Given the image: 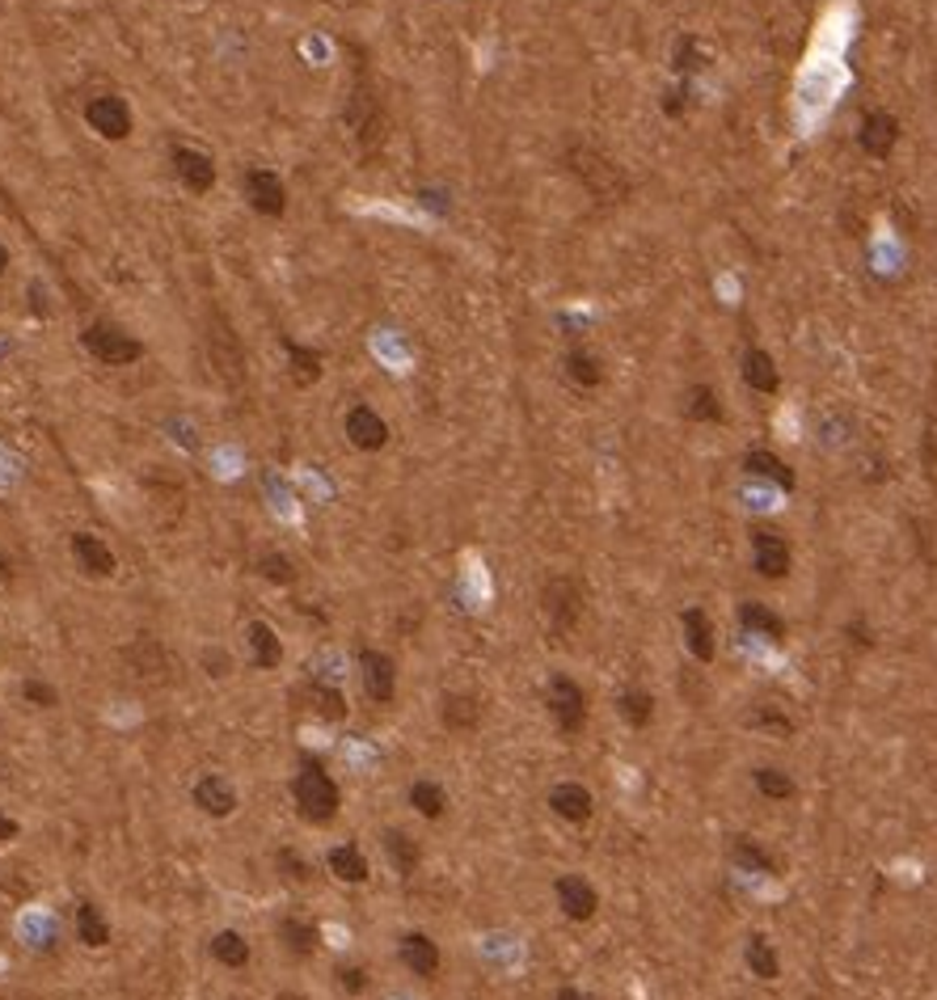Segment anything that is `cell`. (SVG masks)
I'll return each instance as SVG.
<instances>
[{"instance_id": "47", "label": "cell", "mask_w": 937, "mask_h": 1000, "mask_svg": "<svg viewBox=\"0 0 937 1000\" xmlns=\"http://www.w3.org/2000/svg\"><path fill=\"white\" fill-rule=\"evenodd\" d=\"M844 634H849V642L857 646V650H870L874 646V634H870V625H866V616H853V621L844 625Z\"/></svg>"}, {"instance_id": "46", "label": "cell", "mask_w": 937, "mask_h": 1000, "mask_svg": "<svg viewBox=\"0 0 937 1000\" xmlns=\"http://www.w3.org/2000/svg\"><path fill=\"white\" fill-rule=\"evenodd\" d=\"M701 68V56H697V38H680L676 43V72H697Z\"/></svg>"}, {"instance_id": "39", "label": "cell", "mask_w": 937, "mask_h": 1000, "mask_svg": "<svg viewBox=\"0 0 937 1000\" xmlns=\"http://www.w3.org/2000/svg\"><path fill=\"white\" fill-rule=\"evenodd\" d=\"M752 781H756V790H760L769 803H790V798L798 794L794 776L785 773V769H769V764H765V769H756V773H752Z\"/></svg>"}, {"instance_id": "48", "label": "cell", "mask_w": 937, "mask_h": 1000, "mask_svg": "<svg viewBox=\"0 0 937 1000\" xmlns=\"http://www.w3.org/2000/svg\"><path fill=\"white\" fill-rule=\"evenodd\" d=\"M203 667H207V676H228L225 650H207V654H203Z\"/></svg>"}, {"instance_id": "23", "label": "cell", "mask_w": 937, "mask_h": 1000, "mask_svg": "<svg viewBox=\"0 0 937 1000\" xmlns=\"http://www.w3.org/2000/svg\"><path fill=\"white\" fill-rule=\"evenodd\" d=\"M680 625H684V646H688V654H693L697 663H713V654H718V638H713L710 613H706V609H684Z\"/></svg>"}, {"instance_id": "44", "label": "cell", "mask_w": 937, "mask_h": 1000, "mask_svg": "<svg viewBox=\"0 0 937 1000\" xmlns=\"http://www.w3.org/2000/svg\"><path fill=\"white\" fill-rule=\"evenodd\" d=\"M22 701L34 706V710H56V706H60V692H56L47 679L31 676V679H22Z\"/></svg>"}, {"instance_id": "40", "label": "cell", "mask_w": 937, "mask_h": 1000, "mask_svg": "<svg viewBox=\"0 0 937 1000\" xmlns=\"http://www.w3.org/2000/svg\"><path fill=\"white\" fill-rule=\"evenodd\" d=\"M747 726L752 731H765V735H781V739L794 735V718L781 710V706H756V710L747 713Z\"/></svg>"}, {"instance_id": "25", "label": "cell", "mask_w": 937, "mask_h": 1000, "mask_svg": "<svg viewBox=\"0 0 937 1000\" xmlns=\"http://www.w3.org/2000/svg\"><path fill=\"white\" fill-rule=\"evenodd\" d=\"M325 870L334 874L338 882H351V887H363L372 878V866H368V857H363L359 844H334L325 853Z\"/></svg>"}, {"instance_id": "43", "label": "cell", "mask_w": 937, "mask_h": 1000, "mask_svg": "<svg viewBox=\"0 0 937 1000\" xmlns=\"http://www.w3.org/2000/svg\"><path fill=\"white\" fill-rule=\"evenodd\" d=\"M259 575L266 582H275V587H291L296 582V566H291V557H284V553H262Z\"/></svg>"}, {"instance_id": "36", "label": "cell", "mask_w": 937, "mask_h": 1000, "mask_svg": "<svg viewBox=\"0 0 937 1000\" xmlns=\"http://www.w3.org/2000/svg\"><path fill=\"white\" fill-rule=\"evenodd\" d=\"M684 419L693 422H722V401L710 385H693L684 393Z\"/></svg>"}, {"instance_id": "15", "label": "cell", "mask_w": 937, "mask_h": 1000, "mask_svg": "<svg viewBox=\"0 0 937 1000\" xmlns=\"http://www.w3.org/2000/svg\"><path fill=\"white\" fill-rule=\"evenodd\" d=\"M241 191H245V198H250V207L259 212V216H284V207H288V191H284V182H279V173H271V169H245V178H241Z\"/></svg>"}, {"instance_id": "28", "label": "cell", "mask_w": 937, "mask_h": 1000, "mask_svg": "<svg viewBox=\"0 0 937 1000\" xmlns=\"http://www.w3.org/2000/svg\"><path fill=\"white\" fill-rule=\"evenodd\" d=\"M381 844H385L388 862H393V870L401 874V878H410V874L422 866V848H419V840L410 836V832H401V828H388L385 836H381Z\"/></svg>"}, {"instance_id": "51", "label": "cell", "mask_w": 937, "mask_h": 1000, "mask_svg": "<svg viewBox=\"0 0 937 1000\" xmlns=\"http://www.w3.org/2000/svg\"><path fill=\"white\" fill-rule=\"evenodd\" d=\"M557 1000H596V997H587L582 988H562V992H557Z\"/></svg>"}, {"instance_id": "33", "label": "cell", "mask_w": 937, "mask_h": 1000, "mask_svg": "<svg viewBox=\"0 0 937 1000\" xmlns=\"http://www.w3.org/2000/svg\"><path fill=\"white\" fill-rule=\"evenodd\" d=\"M616 713L634 726V731H647L650 722H654V697H650L647 688H638V684H629L621 697H616Z\"/></svg>"}, {"instance_id": "31", "label": "cell", "mask_w": 937, "mask_h": 1000, "mask_svg": "<svg viewBox=\"0 0 937 1000\" xmlns=\"http://www.w3.org/2000/svg\"><path fill=\"white\" fill-rule=\"evenodd\" d=\"M744 469L752 478H765V482H777L781 490H794V469L777 453H769V448H752L744 456Z\"/></svg>"}, {"instance_id": "41", "label": "cell", "mask_w": 937, "mask_h": 1000, "mask_svg": "<svg viewBox=\"0 0 937 1000\" xmlns=\"http://www.w3.org/2000/svg\"><path fill=\"white\" fill-rule=\"evenodd\" d=\"M731 857H735V866L740 870H752V874H773L777 870V862L756 844V840H747V836H740L735 840V848H731Z\"/></svg>"}, {"instance_id": "16", "label": "cell", "mask_w": 937, "mask_h": 1000, "mask_svg": "<svg viewBox=\"0 0 937 1000\" xmlns=\"http://www.w3.org/2000/svg\"><path fill=\"white\" fill-rule=\"evenodd\" d=\"M191 798H194V807L203 810V815H212V819H228L232 810L241 807L237 803V790H232V781L228 776H220V773H203L199 781H194V790H191Z\"/></svg>"}, {"instance_id": "12", "label": "cell", "mask_w": 937, "mask_h": 1000, "mask_svg": "<svg viewBox=\"0 0 937 1000\" xmlns=\"http://www.w3.org/2000/svg\"><path fill=\"white\" fill-rule=\"evenodd\" d=\"M900 119L891 115V110H870L866 119H862V128H857V144H862V153L866 157H874V161H887L891 153H896V144H900Z\"/></svg>"}, {"instance_id": "32", "label": "cell", "mask_w": 937, "mask_h": 1000, "mask_svg": "<svg viewBox=\"0 0 937 1000\" xmlns=\"http://www.w3.org/2000/svg\"><path fill=\"white\" fill-rule=\"evenodd\" d=\"M410 807L419 810L422 819H444L448 815V790L440 785V781H431V776H422V781H415L410 785Z\"/></svg>"}, {"instance_id": "6", "label": "cell", "mask_w": 937, "mask_h": 1000, "mask_svg": "<svg viewBox=\"0 0 937 1000\" xmlns=\"http://www.w3.org/2000/svg\"><path fill=\"white\" fill-rule=\"evenodd\" d=\"M541 613L550 621L553 634H570L582 621V587L570 575H553L541 587Z\"/></svg>"}, {"instance_id": "27", "label": "cell", "mask_w": 937, "mask_h": 1000, "mask_svg": "<svg viewBox=\"0 0 937 1000\" xmlns=\"http://www.w3.org/2000/svg\"><path fill=\"white\" fill-rule=\"evenodd\" d=\"M72 925H76V941H81V945H89V950L110 945V920H106L101 907L89 904V900H81V904L72 907Z\"/></svg>"}, {"instance_id": "52", "label": "cell", "mask_w": 937, "mask_h": 1000, "mask_svg": "<svg viewBox=\"0 0 937 1000\" xmlns=\"http://www.w3.org/2000/svg\"><path fill=\"white\" fill-rule=\"evenodd\" d=\"M275 1000H309V997H300V992H279Z\"/></svg>"}, {"instance_id": "42", "label": "cell", "mask_w": 937, "mask_h": 1000, "mask_svg": "<svg viewBox=\"0 0 937 1000\" xmlns=\"http://www.w3.org/2000/svg\"><path fill=\"white\" fill-rule=\"evenodd\" d=\"M275 870L284 874L288 882H313V862H304L291 844H284V848L275 853Z\"/></svg>"}, {"instance_id": "22", "label": "cell", "mask_w": 937, "mask_h": 1000, "mask_svg": "<svg viewBox=\"0 0 937 1000\" xmlns=\"http://www.w3.org/2000/svg\"><path fill=\"white\" fill-rule=\"evenodd\" d=\"M397 954H401V967L410 971V975H419V979H435V975H440V963H444L440 945H435L427 933H406L401 937V945H397Z\"/></svg>"}, {"instance_id": "20", "label": "cell", "mask_w": 937, "mask_h": 1000, "mask_svg": "<svg viewBox=\"0 0 937 1000\" xmlns=\"http://www.w3.org/2000/svg\"><path fill=\"white\" fill-rule=\"evenodd\" d=\"M550 810L566 823H587L591 810H596V798H591V790L582 781H557L550 790Z\"/></svg>"}, {"instance_id": "11", "label": "cell", "mask_w": 937, "mask_h": 1000, "mask_svg": "<svg viewBox=\"0 0 937 1000\" xmlns=\"http://www.w3.org/2000/svg\"><path fill=\"white\" fill-rule=\"evenodd\" d=\"M291 706L309 710L313 718H325V722H343V718L351 713L347 697H343L334 684H325V679H304V684H296V688H291Z\"/></svg>"}, {"instance_id": "8", "label": "cell", "mask_w": 937, "mask_h": 1000, "mask_svg": "<svg viewBox=\"0 0 937 1000\" xmlns=\"http://www.w3.org/2000/svg\"><path fill=\"white\" fill-rule=\"evenodd\" d=\"M123 667H128L131 679L140 684H165L173 663H169V650H165L153 634H135L128 646H123Z\"/></svg>"}, {"instance_id": "7", "label": "cell", "mask_w": 937, "mask_h": 1000, "mask_svg": "<svg viewBox=\"0 0 937 1000\" xmlns=\"http://www.w3.org/2000/svg\"><path fill=\"white\" fill-rule=\"evenodd\" d=\"M747 537H752V566H756V575L760 579H785L790 566H794L790 541L777 528H769V523H752Z\"/></svg>"}, {"instance_id": "38", "label": "cell", "mask_w": 937, "mask_h": 1000, "mask_svg": "<svg viewBox=\"0 0 937 1000\" xmlns=\"http://www.w3.org/2000/svg\"><path fill=\"white\" fill-rule=\"evenodd\" d=\"M566 376H570L579 388H596L604 381V368H600V359L591 356L587 347H570V351H566Z\"/></svg>"}, {"instance_id": "1", "label": "cell", "mask_w": 937, "mask_h": 1000, "mask_svg": "<svg viewBox=\"0 0 937 1000\" xmlns=\"http://www.w3.org/2000/svg\"><path fill=\"white\" fill-rule=\"evenodd\" d=\"M291 803H296V810H300V819H304V823H317V828H325V823H334V819H338L343 790H338V781H334V776L325 773L322 760L304 756V760H300V773H296V781H291Z\"/></svg>"}, {"instance_id": "5", "label": "cell", "mask_w": 937, "mask_h": 1000, "mask_svg": "<svg viewBox=\"0 0 937 1000\" xmlns=\"http://www.w3.org/2000/svg\"><path fill=\"white\" fill-rule=\"evenodd\" d=\"M545 706H550L553 726H557L566 739L582 735V726H587V692H582L579 679L566 676V672L550 676V688H545Z\"/></svg>"}, {"instance_id": "9", "label": "cell", "mask_w": 937, "mask_h": 1000, "mask_svg": "<svg viewBox=\"0 0 937 1000\" xmlns=\"http://www.w3.org/2000/svg\"><path fill=\"white\" fill-rule=\"evenodd\" d=\"M347 128L356 131V140L372 153L381 140H385V115H381V101L368 89V81H359V89L347 97Z\"/></svg>"}, {"instance_id": "34", "label": "cell", "mask_w": 937, "mask_h": 1000, "mask_svg": "<svg viewBox=\"0 0 937 1000\" xmlns=\"http://www.w3.org/2000/svg\"><path fill=\"white\" fill-rule=\"evenodd\" d=\"M744 381L756 388V393H765V397L777 393V388H781V376H777L773 356H769V351H760V347H752V351L744 356Z\"/></svg>"}, {"instance_id": "2", "label": "cell", "mask_w": 937, "mask_h": 1000, "mask_svg": "<svg viewBox=\"0 0 937 1000\" xmlns=\"http://www.w3.org/2000/svg\"><path fill=\"white\" fill-rule=\"evenodd\" d=\"M566 169L579 178L582 191L591 194V198H600V203H625L629 198L625 169L613 157H604L600 148H591V144H570L566 148Z\"/></svg>"}, {"instance_id": "10", "label": "cell", "mask_w": 937, "mask_h": 1000, "mask_svg": "<svg viewBox=\"0 0 937 1000\" xmlns=\"http://www.w3.org/2000/svg\"><path fill=\"white\" fill-rule=\"evenodd\" d=\"M359 676H363V688H368V697L376 706H393V697H397V663H393V654L376 650V646H363L359 650Z\"/></svg>"}, {"instance_id": "14", "label": "cell", "mask_w": 937, "mask_h": 1000, "mask_svg": "<svg viewBox=\"0 0 937 1000\" xmlns=\"http://www.w3.org/2000/svg\"><path fill=\"white\" fill-rule=\"evenodd\" d=\"M85 123L101 140H128L131 135V106L119 94H101L85 106Z\"/></svg>"}, {"instance_id": "35", "label": "cell", "mask_w": 937, "mask_h": 1000, "mask_svg": "<svg viewBox=\"0 0 937 1000\" xmlns=\"http://www.w3.org/2000/svg\"><path fill=\"white\" fill-rule=\"evenodd\" d=\"M284 347H288L291 381H296L300 388L317 385V381H322V356H317L313 347H300V342H291V338H284Z\"/></svg>"}, {"instance_id": "50", "label": "cell", "mask_w": 937, "mask_h": 1000, "mask_svg": "<svg viewBox=\"0 0 937 1000\" xmlns=\"http://www.w3.org/2000/svg\"><path fill=\"white\" fill-rule=\"evenodd\" d=\"M13 836H17V819H9V815L0 810V844H9Z\"/></svg>"}, {"instance_id": "30", "label": "cell", "mask_w": 937, "mask_h": 1000, "mask_svg": "<svg viewBox=\"0 0 937 1000\" xmlns=\"http://www.w3.org/2000/svg\"><path fill=\"white\" fill-rule=\"evenodd\" d=\"M207 950H212V959L228 971H241L245 963H250V954H254V950H250V941H245V933H237V929H220V933H212Z\"/></svg>"}, {"instance_id": "29", "label": "cell", "mask_w": 937, "mask_h": 1000, "mask_svg": "<svg viewBox=\"0 0 937 1000\" xmlns=\"http://www.w3.org/2000/svg\"><path fill=\"white\" fill-rule=\"evenodd\" d=\"M740 625H744L747 634H756V638L785 642V621H781L769 604H760V600H747V604H740Z\"/></svg>"}, {"instance_id": "21", "label": "cell", "mask_w": 937, "mask_h": 1000, "mask_svg": "<svg viewBox=\"0 0 937 1000\" xmlns=\"http://www.w3.org/2000/svg\"><path fill=\"white\" fill-rule=\"evenodd\" d=\"M72 557H76V566L89 575V579H110L115 575V553H110V545L101 541V537H94V532H72Z\"/></svg>"}, {"instance_id": "17", "label": "cell", "mask_w": 937, "mask_h": 1000, "mask_svg": "<svg viewBox=\"0 0 937 1000\" xmlns=\"http://www.w3.org/2000/svg\"><path fill=\"white\" fill-rule=\"evenodd\" d=\"M347 439L359 453H381L388 444V422L372 406H351L347 410Z\"/></svg>"}, {"instance_id": "3", "label": "cell", "mask_w": 937, "mask_h": 1000, "mask_svg": "<svg viewBox=\"0 0 937 1000\" xmlns=\"http://www.w3.org/2000/svg\"><path fill=\"white\" fill-rule=\"evenodd\" d=\"M203 347H207V363H212V372L220 376V385L237 388L241 381H245V351H241V342H237L232 325H228L220 313L207 322Z\"/></svg>"}, {"instance_id": "19", "label": "cell", "mask_w": 937, "mask_h": 1000, "mask_svg": "<svg viewBox=\"0 0 937 1000\" xmlns=\"http://www.w3.org/2000/svg\"><path fill=\"white\" fill-rule=\"evenodd\" d=\"M440 722L453 735H473L482 726V701L473 692H444L440 697Z\"/></svg>"}, {"instance_id": "4", "label": "cell", "mask_w": 937, "mask_h": 1000, "mask_svg": "<svg viewBox=\"0 0 937 1000\" xmlns=\"http://www.w3.org/2000/svg\"><path fill=\"white\" fill-rule=\"evenodd\" d=\"M81 342H85V351H89L97 363H106V368H128V363H135V359H144V342H140V338H131L128 329H123V325H115V322L85 325Z\"/></svg>"}, {"instance_id": "45", "label": "cell", "mask_w": 937, "mask_h": 1000, "mask_svg": "<svg viewBox=\"0 0 937 1000\" xmlns=\"http://www.w3.org/2000/svg\"><path fill=\"white\" fill-rule=\"evenodd\" d=\"M334 975H338V988H343V992H351V997H359V992H368V984H372V979H368V971H363V967H338Z\"/></svg>"}, {"instance_id": "26", "label": "cell", "mask_w": 937, "mask_h": 1000, "mask_svg": "<svg viewBox=\"0 0 937 1000\" xmlns=\"http://www.w3.org/2000/svg\"><path fill=\"white\" fill-rule=\"evenodd\" d=\"M279 941H284V950H288L291 959H313L317 954V945H322V933H317V925L313 920H304V916H284L279 920Z\"/></svg>"}, {"instance_id": "53", "label": "cell", "mask_w": 937, "mask_h": 1000, "mask_svg": "<svg viewBox=\"0 0 937 1000\" xmlns=\"http://www.w3.org/2000/svg\"><path fill=\"white\" fill-rule=\"evenodd\" d=\"M4 266H9V250L0 245V275H4Z\"/></svg>"}, {"instance_id": "18", "label": "cell", "mask_w": 937, "mask_h": 1000, "mask_svg": "<svg viewBox=\"0 0 937 1000\" xmlns=\"http://www.w3.org/2000/svg\"><path fill=\"white\" fill-rule=\"evenodd\" d=\"M169 161H173L178 182H182L191 194H207L216 186V161H212L207 153H199V148H173Z\"/></svg>"}, {"instance_id": "37", "label": "cell", "mask_w": 937, "mask_h": 1000, "mask_svg": "<svg viewBox=\"0 0 937 1000\" xmlns=\"http://www.w3.org/2000/svg\"><path fill=\"white\" fill-rule=\"evenodd\" d=\"M744 959H747V971L760 975V979H777V975H781V959H777V950L769 945V937H760V933L747 937Z\"/></svg>"}, {"instance_id": "13", "label": "cell", "mask_w": 937, "mask_h": 1000, "mask_svg": "<svg viewBox=\"0 0 937 1000\" xmlns=\"http://www.w3.org/2000/svg\"><path fill=\"white\" fill-rule=\"evenodd\" d=\"M553 895H557V907H562L566 920H579L582 925V920H591L600 912V891L582 874H562L553 882Z\"/></svg>"}, {"instance_id": "49", "label": "cell", "mask_w": 937, "mask_h": 1000, "mask_svg": "<svg viewBox=\"0 0 937 1000\" xmlns=\"http://www.w3.org/2000/svg\"><path fill=\"white\" fill-rule=\"evenodd\" d=\"M684 97H688V94H684V89H672V94L663 97V110H668V115H672V119H676L680 110H684Z\"/></svg>"}, {"instance_id": "24", "label": "cell", "mask_w": 937, "mask_h": 1000, "mask_svg": "<svg viewBox=\"0 0 937 1000\" xmlns=\"http://www.w3.org/2000/svg\"><path fill=\"white\" fill-rule=\"evenodd\" d=\"M245 642H250V663L259 672H275L284 663V642H279V634L266 621H250L245 625Z\"/></svg>"}]
</instances>
